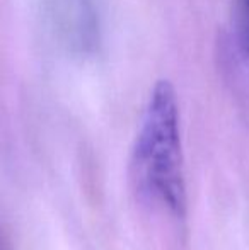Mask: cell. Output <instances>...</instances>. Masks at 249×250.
Returning <instances> with one entry per match:
<instances>
[{"label": "cell", "instance_id": "1", "mask_svg": "<svg viewBox=\"0 0 249 250\" xmlns=\"http://www.w3.org/2000/svg\"><path fill=\"white\" fill-rule=\"evenodd\" d=\"M132 174L140 192L176 216L186 213V179L180 105L169 80H157L143 109L132 150Z\"/></svg>", "mask_w": 249, "mask_h": 250}, {"label": "cell", "instance_id": "3", "mask_svg": "<svg viewBox=\"0 0 249 250\" xmlns=\"http://www.w3.org/2000/svg\"><path fill=\"white\" fill-rule=\"evenodd\" d=\"M234 21H236L239 43L249 58V0L234 2Z\"/></svg>", "mask_w": 249, "mask_h": 250}, {"label": "cell", "instance_id": "2", "mask_svg": "<svg viewBox=\"0 0 249 250\" xmlns=\"http://www.w3.org/2000/svg\"><path fill=\"white\" fill-rule=\"evenodd\" d=\"M55 3L60 7L65 31L72 33L70 38L80 46L94 44L97 33L94 0H55Z\"/></svg>", "mask_w": 249, "mask_h": 250}]
</instances>
